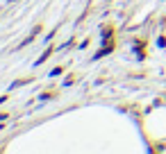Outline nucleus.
Returning a JSON list of instances; mask_svg holds the SVG:
<instances>
[{
    "label": "nucleus",
    "instance_id": "nucleus-1",
    "mask_svg": "<svg viewBox=\"0 0 166 154\" xmlns=\"http://www.w3.org/2000/svg\"><path fill=\"white\" fill-rule=\"evenodd\" d=\"M50 54H53V50H50V48H48V50H46V52H43V54L39 57V59H36V64H43V61H46V59H48V57H50Z\"/></svg>",
    "mask_w": 166,
    "mask_h": 154
},
{
    "label": "nucleus",
    "instance_id": "nucleus-2",
    "mask_svg": "<svg viewBox=\"0 0 166 154\" xmlns=\"http://www.w3.org/2000/svg\"><path fill=\"white\" fill-rule=\"evenodd\" d=\"M102 38H112V27H107V30L102 32Z\"/></svg>",
    "mask_w": 166,
    "mask_h": 154
},
{
    "label": "nucleus",
    "instance_id": "nucleus-3",
    "mask_svg": "<svg viewBox=\"0 0 166 154\" xmlns=\"http://www.w3.org/2000/svg\"><path fill=\"white\" fill-rule=\"evenodd\" d=\"M62 70H64L62 66H57V68H53V70H50V75H62Z\"/></svg>",
    "mask_w": 166,
    "mask_h": 154
},
{
    "label": "nucleus",
    "instance_id": "nucleus-4",
    "mask_svg": "<svg viewBox=\"0 0 166 154\" xmlns=\"http://www.w3.org/2000/svg\"><path fill=\"white\" fill-rule=\"evenodd\" d=\"M157 45H159V48L166 45V36H159V38H157Z\"/></svg>",
    "mask_w": 166,
    "mask_h": 154
}]
</instances>
